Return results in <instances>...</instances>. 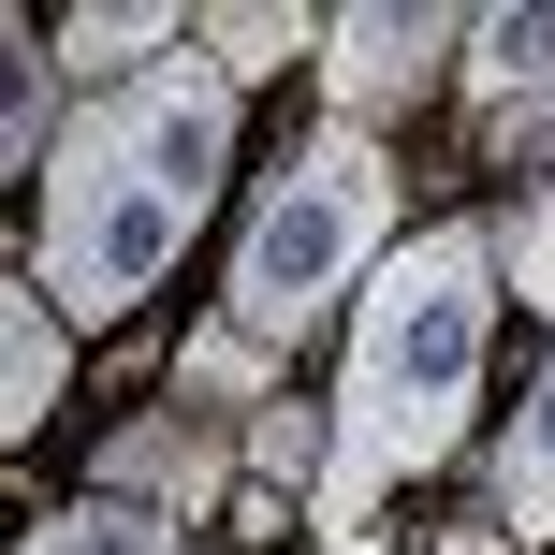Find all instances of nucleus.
Wrapping results in <instances>:
<instances>
[{
    "label": "nucleus",
    "mask_w": 555,
    "mask_h": 555,
    "mask_svg": "<svg viewBox=\"0 0 555 555\" xmlns=\"http://www.w3.org/2000/svg\"><path fill=\"white\" fill-rule=\"evenodd\" d=\"M234 103H249V88L205 44H176L162 74L103 88V103L59 132L44 220H29V278H44L59 322H117V307L162 293V263L205 234V205H220V176H234Z\"/></svg>",
    "instance_id": "1"
},
{
    "label": "nucleus",
    "mask_w": 555,
    "mask_h": 555,
    "mask_svg": "<svg viewBox=\"0 0 555 555\" xmlns=\"http://www.w3.org/2000/svg\"><path fill=\"white\" fill-rule=\"evenodd\" d=\"M498 220H424L410 249L365 278L351 351H336V453H322V541H365L395 482H424L482 410V351H498Z\"/></svg>",
    "instance_id": "2"
},
{
    "label": "nucleus",
    "mask_w": 555,
    "mask_h": 555,
    "mask_svg": "<svg viewBox=\"0 0 555 555\" xmlns=\"http://www.w3.org/2000/svg\"><path fill=\"white\" fill-rule=\"evenodd\" d=\"M380 263H395V146L351 132V117H322V132L249 191L220 322L263 336V351H307L336 307H365V278H380Z\"/></svg>",
    "instance_id": "3"
},
{
    "label": "nucleus",
    "mask_w": 555,
    "mask_h": 555,
    "mask_svg": "<svg viewBox=\"0 0 555 555\" xmlns=\"http://www.w3.org/2000/svg\"><path fill=\"white\" fill-rule=\"evenodd\" d=\"M468 0H365V15H336L322 44V103L351 117V132H380V117H410L439 74H468Z\"/></svg>",
    "instance_id": "4"
},
{
    "label": "nucleus",
    "mask_w": 555,
    "mask_h": 555,
    "mask_svg": "<svg viewBox=\"0 0 555 555\" xmlns=\"http://www.w3.org/2000/svg\"><path fill=\"white\" fill-rule=\"evenodd\" d=\"M234 468H249V424L220 439V410H191V395L103 439V498H146V512H191L205 482H234Z\"/></svg>",
    "instance_id": "5"
},
{
    "label": "nucleus",
    "mask_w": 555,
    "mask_h": 555,
    "mask_svg": "<svg viewBox=\"0 0 555 555\" xmlns=\"http://www.w3.org/2000/svg\"><path fill=\"white\" fill-rule=\"evenodd\" d=\"M482 527L498 541H555V365L512 395L498 453H482Z\"/></svg>",
    "instance_id": "6"
},
{
    "label": "nucleus",
    "mask_w": 555,
    "mask_h": 555,
    "mask_svg": "<svg viewBox=\"0 0 555 555\" xmlns=\"http://www.w3.org/2000/svg\"><path fill=\"white\" fill-rule=\"evenodd\" d=\"M59 395H74V322H59L44 278L15 263V293H0V439H44Z\"/></svg>",
    "instance_id": "7"
},
{
    "label": "nucleus",
    "mask_w": 555,
    "mask_h": 555,
    "mask_svg": "<svg viewBox=\"0 0 555 555\" xmlns=\"http://www.w3.org/2000/svg\"><path fill=\"white\" fill-rule=\"evenodd\" d=\"M453 88H468L482 132H498V117H527V103H555V0H527V15H482Z\"/></svg>",
    "instance_id": "8"
},
{
    "label": "nucleus",
    "mask_w": 555,
    "mask_h": 555,
    "mask_svg": "<svg viewBox=\"0 0 555 555\" xmlns=\"http://www.w3.org/2000/svg\"><path fill=\"white\" fill-rule=\"evenodd\" d=\"M176 44H191V15H162V0H88V15H59V74H88V88L162 74Z\"/></svg>",
    "instance_id": "9"
},
{
    "label": "nucleus",
    "mask_w": 555,
    "mask_h": 555,
    "mask_svg": "<svg viewBox=\"0 0 555 555\" xmlns=\"http://www.w3.org/2000/svg\"><path fill=\"white\" fill-rule=\"evenodd\" d=\"M191 44L220 59L234 88H249V74H293V59H322V44H336V15H307V0H205V15H191Z\"/></svg>",
    "instance_id": "10"
},
{
    "label": "nucleus",
    "mask_w": 555,
    "mask_h": 555,
    "mask_svg": "<svg viewBox=\"0 0 555 555\" xmlns=\"http://www.w3.org/2000/svg\"><path fill=\"white\" fill-rule=\"evenodd\" d=\"M44 132H74V117H59V59H44V29H29V15H0V162L44 176V162H59Z\"/></svg>",
    "instance_id": "11"
},
{
    "label": "nucleus",
    "mask_w": 555,
    "mask_h": 555,
    "mask_svg": "<svg viewBox=\"0 0 555 555\" xmlns=\"http://www.w3.org/2000/svg\"><path fill=\"white\" fill-rule=\"evenodd\" d=\"M15 555H176V512H146V498H74V512H44Z\"/></svg>",
    "instance_id": "12"
},
{
    "label": "nucleus",
    "mask_w": 555,
    "mask_h": 555,
    "mask_svg": "<svg viewBox=\"0 0 555 555\" xmlns=\"http://www.w3.org/2000/svg\"><path fill=\"white\" fill-rule=\"evenodd\" d=\"M498 278H512V307H555V176L498 220Z\"/></svg>",
    "instance_id": "13"
},
{
    "label": "nucleus",
    "mask_w": 555,
    "mask_h": 555,
    "mask_svg": "<svg viewBox=\"0 0 555 555\" xmlns=\"http://www.w3.org/2000/svg\"><path fill=\"white\" fill-rule=\"evenodd\" d=\"M482 162H527V191H541V176H555V103L498 117V132H482Z\"/></svg>",
    "instance_id": "14"
},
{
    "label": "nucleus",
    "mask_w": 555,
    "mask_h": 555,
    "mask_svg": "<svg viewBox=\"0 0 555 555\" xmlns=\"http://www.w3.org/2000/svg\"><path fill=\"white\" fill-rule=\"evenodd\" d=\"M439 555H512V541H498V527H453V541H439Z\"/></svg>",
    "instance_id": "15"
}]
</instances>
